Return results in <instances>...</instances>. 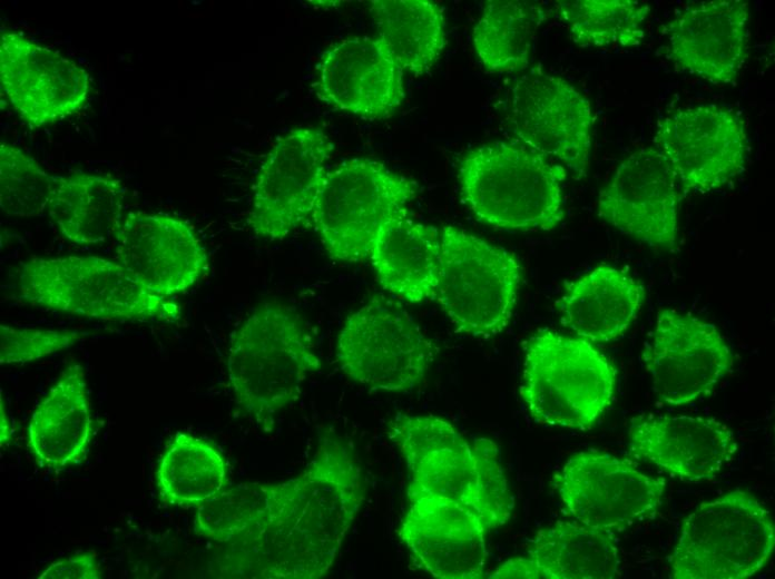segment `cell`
Segmentation results:
<instances>
[{
  "mask_svg": "<svg viewBox=\"0 0 775 579\" xmlns=\"http://www.w3.org/2000/svg\"><path fill=\"white\" fill-rule=\"evenodd\" d=\"M552 484L573 520L610 531H621L656 512L666 488L664 479L596 450L570 457Z\"/></svg>",
  "mask_w": 775,
  "mask_h": 579,
  "instance_id": "7c38bea8",
  "label": "cell"
},
{
  "mask_svg": "<svg viewBox=\"0 0 775 579\" xmlns=\"http://www.w3.org/2000/svg\"><path fill=\"white\" fill-rule=\"evenodd\" d=\"M509 119L520 143L586 176L591 155L593 114L590 101L566 79L540 70L516 81Z\"/></svg>",
  "mask_w": 775,
  "mask_h": 579,
  "instance_id": "4fadbf2b",
  "label": "cell"
},
{
  "mask_svg": "<svg viewBox=\"0 0 775 579\" xmlns=\"http://www.w3.org/2000/svg\"><path fill=\"white\" fill-rule=\"evenodd\" d=\"M627 434L635 457L686 482L714 479L737 452L733 431L713 418L640 415Z\"/></svg>",
  "mask_w": 775,
  "mask_h": 579,
  "instance_id": "7402d4cb",
  "label": "cell"
},
{
  "mask_svg": "<svg viewBox=\"0 0 775 579\" xmlns=\"http://www.w3.org/2000/svg\"><path fill=\"white\" fill-rule=\"evenodd\" d=\"M679 192L668 159L647 147L627 156L597 199L598 216L654 249L671 251L678 238Z\"/></svg>",
  "mask_w": 775,
  "mask_h": 579,
  "instance_id": "9a60e30c",
  "label": "cell"
},
{
  "mask_svg": "<svg viewBox=\"0 0 775 579\" xmlns=\"http://www.w3.org/2000/svg\"><path fill=\"white\" fill-rule=\"evenodd\" d=\"M419 185L383 163L351 158L328 168L322 179L311 218L333 259H369L381 229L406 216Z\"/></svg>",
  "mask_w": 775,
  "mask_h": 579,
  "instance_id": "52a82bcc",
  "label": "cell"
},
{
  "mask_svg": "<svg viewBox=\"0 0 775 579\" xmlns=\"http://www.w3.org/2000/svg\"><path fill=\"white\" fill-rule=\"evenodd\" d=\"M749 8L742 0L697 2L665 28L669 58L681 70L715 85L733 82L748 47Z\"/></svg>",
  "mask_w": 775,
  "mask_h": 579,
  "instance_id": "44dd1931",
  "label": "cell"
},
{
  "mask_svg": "<svg viewBox=\"0 0 775 579\" xmlns=\"http://www.w3.org/2000/svg\"><path fill=\"white\" fill-rule=\"evenodd\" d=\"M52 175L22 149L0 143V207L14 217H38L48 208Z\"/></svg>",
  "mask_w": 775,
  "mask_h": 579,
  "instance_id": "1f68e13d",
  "label": "cell"
},
{
  "mask_svg": "<svg viewBox=\"0 0 775 579\" xmlns=\"http://www.w3.org/2000/svg\"><path fill=\"white\" fill-rule=\"evenodd\" d=\"M656 148L668 159L685 192L725 186L744 168L748 141L743 119L718 105L678 108L659 121Z\"/></svg>",
  "mask_w": 775,
  "mask_h": 579,
  "instance_id": "5bb4252c",
  "label": "cell"
},
{
  "mask_svg": "<svg viewBox=\"0 0 775 579\" xmlns=\"http://www.w3.org/2000/svg\"><path fill=\"white\" fill-rule=\"evenodd\" d=\"M321 359L301 315L279 302L257 305L233 332L227 374L237 406L261 429L294 403Z\"/></svg>",
  "mask_w": 775,
  "mask_h": 579,
  "instance_id": "3957f363",
  "label": "cell"
},
{
  "mask_svg": "<svg viewBox=\"0 0 775 579\" xmlns=\"http://www.w3.org/2000/svg\"><path fill=\"white\" fill-rule=\"evenodd\" d=\"M328 106L370 119L391 117L404 99L403 70L379 37H352L321 57L313 84Z\"/></svg>",
  "mask_w": 775,
  "mask_h": 579,
  "instance_id": "d6986e66",
  "label": "cell"
},
{
  "mask_svg": "<svg viewBox=\"0 0 775 579\" xmlns=\"http://www.w3.org/2000/svg\"><path fill=\"white\" fill-rule=\"evenodd\" d=\"M563 166L521 143L479 146L461 159V199L482 223L507 232H550L565 217Z\"/></svg>",
  "mask_w": 775,
  "mask_h": 579,
  "instance_id": "277c9868",
  "label": "cell"
},
{
  "mask_svg": "<svg viewBox=\"0 0 775 579\" xmlns=\"http://www.w3.org/2000/svg\"><path fill=\"white\" fill-rule=\"evenodd\" d=\"M521 284L514 255L454 226L440 229L434 298L458 330L490 337L512 317Z\"/></svg>",
  "mask_w": 775,
  "mask_h": 579,
  "instance_id": "9c48e42d",
  "label": "cell"
},
{
  "mask_svg": "<svg viewBox=\"0 0 775 579\" xmlns=\"http://www.w3.org/2000/svg\"><path fill=\"white\" fill-rule=\"evenodd\" d=\"M775 527L752 494L734 490L700 503L683 521L670 557L675 579H745L769 560Z\"/></svg>",
  "mask_w": 775,
  "mask_h": 579,
  "instance_id": "ba28073f",
  "label": "cell"
},
{
  "mask_svg": "<svg viewBox=\"0 0 775 579\" xmlns=\"http://www.w3.org/2000/svg\"><path fill=\"white\" fill-rule=\"evenodd\" d=\"M1 446L4 445V443H8L11 439L12 432H11V423L9 420V416L6 412V408L3 404V398H1Z\"/></svg>",
  "mask_w": 775,
  "mask_h": 579,
  "instance_id": "d590c367",
  "label": "cell"
},
{
  "mask_svg": "<svg viewBox=\"0 0 775 579\" xmlns=\"http://www.w3.org/2000/svg\"><path fill=\"white\" fill-rule=\"evenodd\" d=\"M92 424L86 373L71 363L35 408L27 428L28 446L40 467L70 468L87 457Z\"/></svg>",
  "mask_w": 775,
  "mask_h": 579,
  "instance_id": "603a6c76",
  "label": "cell"
},
{
  "mask_svg": "<svg viewBox=\"0 0 775 579\" xmlns=\"http://www.w3.org/2000/svg\"><path fill=\"white\" fill-rule=\"evenodd\" d=\"M545 18L541 7L527 1L485 2L472 32L474 51L484 69L493 73L524 70Z\"/></svg>",
  "mask_w": 775,
  "mask_h": 579,
  "instance_id": "f1b7e54d",
  "label": "cell"
},
{
  "mask_svg": "<svg viewBox=\"0 0 775 579\" xmlns=\"http://www.w3.org/2000/svg\"><path fill=\"white\" fill-rule=\"evenodd\" d=\"M488 578L500 579V578H532V579H547L543 570L536 563V561L527 557L511 558L504 561L500 567H498Z\"/></svg>",
  "mask_w": 775,
  "mask_h": 579,
  "instance_id": "e575fe53",
  "label": "cell"
},
{
  "mask_svg": "<svg viewBox=\"0 0 775 579\" xmlns=\"http://www.w3.org/2000/svg\"><path fill=\"white\" fill-rule=\"evenodd\" d=\"M617 371L592 342L540 331L524 343L520 394L539 424L586 430L610 406Z\"/></svg>",
  "mask_w": 775,
  "mask_h": 579,
  "instance_id": "8992f818",
  "label": "cell"
},
{
  "mask_svg": "<svg viewBox=\"0 0 775 579\" xmlns=\"http://www.w3.org/2000/svg\"><path fill=\"white\" fill-rule=\"evenodd\" d=\"M332 151L318 127H296L278 137L253 186L249 226L266 241H282L311 217Z\"/></svg>",
  "mask_w": 775,
  "mask_h": 579,
  "instance_id": "8fae6325",
  "label": "cell"
},
{
  "mask_svg": "<svg viewBox=\"0 0 775 579\" xmlns=\"http://www.w3.org/2000/svg\"><path fill=\"white\" fill-rule=\"evenodd\" d=\"M314 480L297 507L245 550L253 577L317 579L335 562L365 497L361 465L347 444L325 432L314 453Z\"/></svg>",
  "mask_w": 775,
  "mask_h": 579,
  "instance_id": "6da1fadb",
  "label": "cell"
},
{
  "mask_svg": "<svg viewBox=\"0 0 775 579\" xmlns=\"http://www.w3.org/2000/svg\"><path fill=\"white\" fill-rule=\"evenodd\" d=\"M102 577L97 553L85 551L52 562L39 579H99Z\"/></svg>",
  "mask_w": 775,
  "mask_h": 579,
  "instance_id": "836d02e7",
  "label": "cell"
},
{
  "mask_svg": "<svg viewBox=\"0 0 775 579\" xmlns=\"http://www.w3.org/2000/svg\"><path fill=\"white\" fill-rule=\"evenodd\" d=\"M644 301L645 290L635 277L601 264L568 285L558 308L577 336L601 343L622 336Z\"/></svg>",
  "mask_w": 775,
  "mask_h": 579,
  "instance_id": "cb8c5ba5",
  "label": "cell"
},
{
  "mask_svg": "<svg viewBox=\"0 0 775 579\" xmlns=\"http://www.w3.org/2000/svg\"><path fill=\"white\" fill-rule=\"evenodd\" d=\"M389 435L410 473L408 499L431 495L457 502L477 513L488 531L510 519L513 498L492 440L469 442L435 415L398 414Z\"/></svg>",
  "mask_w": 775,
  "mask_h": 579,
  "instance_id": "7a4b0ae2",
  "label": "cell"
},
{
  "mask_svg": "<svg viewBox=\"0 0 775 579\" xmlns=\"http://www.w3.org/2000/svg\"><path fill=\"white\" fill-rule=\"evenodd\" d=\"M653 390L665 403L684 405L706 395L732 367V351L716 326L664 308L644 351Z\"/></svg>",
  "mask_w": 775,
  "mask_h": 579,
  "instance_id": "2e32d148",
  "label": "cell"
},
{
  "mask_svg": "<svg viewBox=\"0 0 775 579\" xmlns=\"http://www.w3.org/2000/svg\"><path fill=\"white\" fill-rule=\"evenodd\" d=\"M434 347L401 306L373 298L351 313L336 341L343 373L371 391L405 392L425 376Z\"/></svg>",
  "mask_w": 775,
  "mask_h": 579,
  "instance_id": "30bf717a",
  "label": "cell"
},
{
  "mask_svg": "<svg viewBox=\"0 0 775 579\" xmlns=\"http://www.w3.org/2000/svg\"><path fill=\"white\" fill-rule=\"evenodd\" d=\"M0 85L16 114L31 128L78 112L90 92L85 68L22 33L0 35Z\"/></svg>",
  "mask_w": 775,
  "mask_h": 579,
  "instance_id": "e0dca14e",
  "label": "cell"
},
{
  "mask_svg": "<svg viewBox=\"0 0 775 579\" xmlns=\"http://www.w3.org/2000/svg\"><path fill=\"white\" fill-rule=\"evenodd\" d=\"M398 534L415 563L440 579H478L484 575L488 529L477 513L431 495L408 499Z\"/></svg>",
  "mask_w": 775,
  "mask_h": 579,
  "instance_id": "ffe728a7",
  "label": "cell"
},
{
  "mask_svg": "<svg viewBox=\"0 0 775 579\" xmlns=\"http://www.w3.org/2000/svg\"><path fill=\"white\" fill-rule=\"evenodd\" d=\"M117 262L147 291L173 297L194 286L207 253L194 228L166 214H127L116 234Z\"/></svg>",
  "mask_w": 775,
  "mask_h": 579,
  "instance_id": "ac0fdd59",
  "label": "cell"
},
{
  "mask_svg": "<svg viewBox=\"0 0 775 579\" xmlns=\"http://www.w3.org/2000/svg\"><path fill=\"white\" fill-rule=\"evenodd\" d=\"M370 9L379 38L403 71L428 72L445 47L444 17L428 0H373Z\"/></svg>",
  "mask_w": 775,
  "mask_h": 579,
  "instance_id": "83f0119b",
  "label": "cell"
},
{
  "mask_svg": "<svg viewBox=\"0 0 775 579\" xmlns=\"http://www.w3.org/2000/svg\"><path fill=\"white\" fill-rule=\"evenodd\" d=\"M86 333L0 325V364H26L69 349Z\"/></svg>",
  "mask_w": 775,
  "mask_h": 579,
  "instance_id": "d6a6232c",
  "label": "cell"
},
{
  "mask_svg": "<svg viewBox=\"0 0 775 579\" xmlns=\"http://www.w3.org/2000/svg\"><path fill=\"white\" fill-rule=\"evenodd\" d=\"M369 259L379 283L410 303L435 296L440 268V229L406 216L385 225Z\"/></svg>",
  "mask_w": 775,
  "mask_h": 579,
  "instance_id": "d4e9b609",
  "label": "cell"
},
{
  "mask_svg": "<svg viewBox=\"0 0 775 579\" xmlns=\"http://www.w3.org/2000/svg\"><path fill=\"white\" fill-rule=\"evenodd\" d=\"M16 297L24 304L104 321L175 323L180 306L150 293L117 261L97 256L36 257L16 271Z\"/></svg>",
  "mask_w": 775,
  "mask_h": 579,
  "instance_id": "5b68a950",
  "label": "cell"
},
{
  "mask_svg": "<svg viewBox=\"0 0 775 579\" xmlns=\"http://www.w3.org/2000/svg\"><path fill=\"white\" fill-rule=\"evenodd\" d=\"M126 187L109 174L75 170L52 175L48 213L61 235L77 245L115 236L124 216Z\"/></svg>",
  "mask_w": 775,
  "mask_h": 579,
  "instance_id": "484cf974",
  "label": "cell"
},
{
  "mask_svg": "<svg viewBox=\"0 0 775 579\" xmlns=\"http://www.w3.org/2000/svg\"><path fill=\"white\" fill-rule=\"evenodd\" d=\"M649 13V4L637 0H576L557 4V14L566 23L571 40L583 48L638 46L645 37Z\"/></svg>",
  "mask_w": 775,
  "mask_h": 579,
  "instance_id": "4dcf8cb0",
  "label": "cell"
},
{
  "mask_svg": "<svg viewBox=\"0 0 775 579\" xmlns=\"http://www.w3.org/2000/svg\"><path fill=\"white\" fill-rule=\"evenodd\" d=\"M528 556L547 579H614L621 575L612 531L576 520L558 521L540 530Z\"/></svg>",
  "mask_w": 775,
  "mask_h": 579,
  "instance_id": "4316f807",
  "label": "cell"
},
{
  "mask_svg": "<svg viewBox=\"0 0 775 579\" xmlns=\"http://www.w3.org/2000/svg\"><path fill=\"white\" fill-rule=\"evenodd\" d=\"M226 463L207 441L177 432L157 469L160 499L174 507L198 508L224 490Z\"/></svg>",
  "mask_w": 775,
  "mask_h": 579,
  "instance_id": "f546056e",
  "label": "cell"
}]
</instances>
